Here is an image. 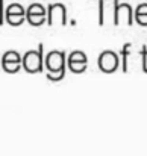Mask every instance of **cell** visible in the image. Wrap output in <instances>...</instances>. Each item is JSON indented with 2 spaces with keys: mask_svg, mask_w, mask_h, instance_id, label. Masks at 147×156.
Listing matches in <instances>:
<instances>
[{
  "mask_svg": "<svg viewBox=\"0 0 147 156\" xmlns=\"http://www.w3.org/2000/svg\"><path fill=\"white\" fill-rule=\"evenodd\" d=\"M5 23V0H0V26Z\"/></svg>",
  "mask_w": 147,
  "mask_h": 156,
  "instance_id": "obj_14",
  "label": "cell"
},
{
  "mask_svg": "<svg viewBox=\"0 0 147 156\" xmlns=\"http://www.w3.org/2000/svg\"><path fill=\"white\" fill-rule=\"evenodd\" d=\"M97 64L99 68L103 73H112L120 65V56H118V53L112 52V50H105V52L100 53Z\"/></svg>",
  "mask_w": 147,
  "mask_h": 156,
  "instance_id": "obj_6",
  "label": "cell"
},
{
  "mask_svg": "<svg viewBox=\"0 0 147 156\" xmlns=\"http://www.w3.org/2000/svg\"><path fill=\"white\" fill-rule=\"evenodd\" d=\"M26 20V9L20 3H11L5 8V21L11 26H18Z\"/></svg>",
  "mask_w": 147,
  "mask_h": 156,
  "instance_id": "obj_7",
  "label": "cell"
},
{
  "mask_svg": "<svg viewBox=\"0 0 147 156\" xmlns=\"http://www.w3.org/2000/svg\"><path fill=\"white\" fill-rule=\"evenodd\" d=\"M96 2H99V24L100 26L114 24L115 9L120 2L118 0H96Z\"/></svg>",
  "mask_w": 147,
  "mask_h": 156,
  "instance_id": "obj_3",
  "label": "cell"
},
{
  "mask_svg": "<svg viewBox=\"0 0 147 156\" xmlns=\"http://www.w3.org/2000/svg\"><path fill=\"white\" fill-rule=\"evenodd\" d=\"M134 23V8L131 3H118L115 9L114 26L118 27H131Z\"/></svg>",
  "mask_w": 147,
  "mask_h": 156,
  "instance_id": "obj_5",
  "label": "cell"
},
{
  "mask_svg": "<svg viewBox=\"0 0 147 156\" xmlns=\"http://www.w3.org/2000/svg\"><path fill=\"white\" fill-rule=\"evenodd\" d=\"M46 67V77L49 80L58 82L62 80L67 71V53L62 50H52L44 58Z\"/></svg>",
  "mask_w": 147,
  "mask_h": 156,
  "instance_id": "obj_1",
  "label": "cell"
},
{
  "mask_svg": "<svg viewBox=\"0 0 147 156\" xmlns=\"http://www.w3.org/2000/svg\"><path fill=\"white\" fill-rule=\"evenodd\" d=\"M47 24L49 26H65L67 24V8L62 3L47 5Z\"/></svg>",
  "mask_w": 147,
  "mask_h": 156,
  "instance_id": "obj_4",
  "label": "cell"
},
{
  "mask_svg": "<svg viewBox=\"0 0 147 156\" xmlns=\"http://www.w3.org/2000/svg\"><path fill=\"white\" fill-rule=\"evenodd\" d=\"M141 59H143V62H141L143 71L147 73V46H143V49H141Z\"/></svg>",
  "mask_w": 147,
  "mask_h": 156,
  "instance_id": "obj_13",
  "label": "cell"
},
{
  "mask_svg": "<svg viewBox=\"0 0 147 156\" xmlns=\"http://www.w3.org/2000/svg\"><path fill=\"white\" fill-rule=\"evenodd\" d=\"M26 20L32 26H41L47 21V11L41 3H32L26 9Z\"/></svg>",
  "mask_w": 147,
  "mask_h": 156,
  "instance_id": "obj_8",
  "label": "cell"
},
{
  "mask_svg": "<svg viewBox=\"0 0 147 156\" xmlns=\"http://www.w3.org/2000/svg\"><path fill=\"white\" fill-rule=\"evenodd\" d=\"M2 67L8 73H17L21 68V55L15 50H9L2 58Z\"/></svg>",
  "mask_w": 147,
  "mask_h": 156,
  "instance_id": "obj_10",
  "label": "cell"
},
{
  "mask_svg": "<svg viewBox=\"0 0 147 156\" xmlns=\"http://www.w3.org/2000/svg\"><path fill=\"white\" fill-rule=\"evenodd\" d=\"M131 50H132V46L127 43V44H124L123 46V49L120 50V56H121V61H120V64H121V70L124 71V73H127L129 71V55H131Z\"/></svg>",
  "mask_w": 147,
  "mask_h": 156,
  "instance_id": "obj_12",
  "label": "cell"
},
{
  "mask_svg": "<svg viewBox=\"0 0 147 156\" xmlns=\"http://www.w3.org/2000/svg\"><path fill=\"white\" fill-rule=\"evenodd\" d=\"M134 18L140 26H147V3H141L137 6L134 12Z\"/></svg>",
  "mask_w": 147,
  "mask_h": 156,
  "instance_id": "obj_11",
  "label": "cell"
},
{
  "mask_svg": "<svg viewBox=\"0 0 147 156\" xmlns=\"http://www.w3.org/2000/svg\"><path fill=\"white\" fill-rule=\"evenodd\" d=\"M21 67L27 73H41L44 71V46L40 44L37 50H29L21 58Z\"/></svg>",
  "mask_w": 147,
  "mask_h": 156,
  "instance_id": "obj_2",
  "label": "cell"
},
{
  "mask_svg": "<svg viewBox=\"0 0 147 156\" xmlns=\"http://www.w3.org/2000/svg\"><path fill=\"white\" fill-rule=\"evenodd\" d=\"M67 65L73 73H84L88 67V58L82 50H74L67 56Z\"/></svg>",
  "mask_w": 147,
  "mask_h": 156,
  "instance_id": "obj_9",
  "label": "cell"
}]
</instances>
